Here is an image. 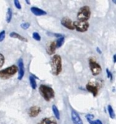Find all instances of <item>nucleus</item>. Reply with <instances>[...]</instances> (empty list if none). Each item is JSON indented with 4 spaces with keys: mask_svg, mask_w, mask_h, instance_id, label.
I'll list each match as a JSON object with an SVG mask.
<instances>
[{
    "mask_svg": "<svg viewBox=\"0 0 116 124\" xmlns=\"http://www.w3.org/2000/svg\"><path fill=\"white\" fill-rule=\"evenodd\" d=\"M32 37L34 40L37 41H41V36L39 35V33L38 32H33L32 34Z\"/></svg>",
    "mask_w": 116,
    "mask_h": 124,
    "instance_id": "nucleus-21",
    "label": "nucleus"
},
{
    "mask_svg": "<svg viewBox=\"0 0 116 124\" xmlns=\"http://www.w3.org/2000/svg\"><path fill=\"white\" fill-rule=\"evenodd\" d=\"M25 2H26L28 4H31V3H30V1H25Z\"/></svg>",
    "mask_w": 116,
    "mask_h": 124,
    "instance_id": "nucleus-31",
    "label": "nucleus"
},
{
    "mask_svg": "<svg viewBox=\"0 0 116 124\" xmlns=\"http://www.w3.org/2000/svg\"><path fill=\"white\" fill-rule=\"evenodd\" d=\"M86 118L88 121H93V118H94V116L92 115V114H87L86 116Z\"/></svg>",
    "mask_w": 116,
    "mask_h": 124,
    "instance_id": "nucleus-27",
    "label": "nucleus"
},
{
    "mask_svg": "<svg viewBox=\"0 0 116 124\" xmlns=\"http://www.w3.org/2000/svg\"><path fill=\"white\" fill-rule=\"evenodd\" d=\"M30 26H31V24L29 23H23L20 24V27L24 30H27Z\"/></svg>",
    "mask_w": 116,
    "mask_h": 124,
    "instance_id": "nucleus-22",
    "label": "nucleus"
},
{
    "mask_svg": "<svg viewBox=\"0 0 116 124\" xmlns=\"http://www.w3.org/2000/svg\"><path fill=\"white\" fill-rule=\"evenodd\" d=\"M5 36H6V31L4 30L1 31L0 32V42L4 41V39H5Z\"/></svg>",
    "mask_w": 116,
    "mask_h": 124,
    "instance_id": "nucleus-24",
    "label": "nucleus"
},
{
    "mask_svg": "<svg viewBox=\"0 0 116 124\" xmlns=\"http://www.w3.org/2000/svg\"><path fill=\"white\" fill-rule=\"evenodd\" d=\"M61 24H62V26L68 28V30H71V31L75 30L74 25H73V21H72V20H70L68 17H64L62 18Z\"/></svg>",
    "mask_w": 116,
    "mask_h": 124,
    "instance_id": "nucleus-8",
    "label": "nucleus"
},
{
    "mask_svg": "<svg viewBox=\"0 0 116 124\" xmlns=\"http://www.w3.org/2000/svg\"><path fill=\"white\" fill-rule=\"evenodd\" d=\"M18 71L17 66L13 65L7 67L3 70H0V78L1 79H9L14 76Z\"/></svg>",
    "mask_w": 116,
    "mask_h": 124,
    "instance_id": "nucleus-3",
    "label": "nucleus"
},
{
    "mask_svg": "<svg viewBox=\"0 0 116 124\" xmlns=\"http://www.w3.org/2000/svg\"><path fill=\"white\" fill-rule=\"evenodd\" d=\"M12 18V10L10 7L7 9V13H6V21L7 23H9Z\"/></svg>",
    "mask_w": 116,
    "mask_h": 124,
    "instance_id": "nucleus-16",
    "label": "nucleus"
},
{
    "mask_svg": "<svg viewBox=\"0 0 116 124\" xmlns=\"http://www.w3.org/2000/svg\"><path fill=\"white\" fill-rule=\"evenodd\" d=\"M4 62H5L4 56L1 53H0V68H2V66L4 65Z\"/></svg>",
    "mask_w": 116,
    "mask_h": 124,
    "instance_id": "nucleus-23",
    "label": "nucleus"
},
{
    "mask_svg": "<svg viewBox=\"0 0 116 124\" xmlns=\"http://www.w3.org/2000/svg\"><path fill=\"white\" fill-rule=\"evenodd\" d=\"M38 124H57L56 121L52 118H43Z\"/></svg>",
    "mask_w": 116,
    "mask_h": 124,
    "instance_id": "nucleus-14",
    "label": "nucleus"
},
{
    "mask_svg": "<svg viewBox=\"0 0 116 124\" xmlns=\"http://www.w3.org/2000/svg\"><path fill=\"white\" fill-rule=\"evenodd\" d=\"M94 124H102V121H100V120H95V121H94Z\"/></svg>",
    "mask_w": 116,
    "mask_h": 124,
    "instance_id": "nucleus-28",
    "label": "nucleus"
},
{
    "mask_svg": "<svg viewBox=\"0 0 116 124\" xmlns=\"http://www.w3.org/2000/svg\"><path fill=\"white\" fill-rule=\"evenodd\" d=\"M113 2L114 4H116V1H113Z\"/></svg>",
    "mask_w": 116,
    "mask_h": 124,
    "instance_id": "nucleus-32",
    "label": "nucleus"
},
{
    "mask_svg": "<svg viewBox=\"0 0 116 124\" xmlns=\"http://www.w3.org/2000/svg\"><path fill=\"white\" fill-rule=\"evenodd\" d=\"M108 113H109V116H110V118L114 119L116 118V114H115L114 110H113V107L111 105L108 106Z\"/></svg>",
    "mask_w": 116,
    "mask_h": 124,
    "instance_id": "nucleus-20",
    "label": "nucleus"
},
{
    "mask_svg": "<svg viewBox=\"0 0 116 124\" xmlns=\"http://www.w3.org/2000/svg\"><path fill=\"white\" fill-rule=\"evenodd\" d=\"M57 49V46H56V43L55 41H53V42H51L49 46H48V54H52L55 52V50Z\"/></svg>",
    "mask_w": 116,
    "mask_h": 124,
    "instance_id": "nucleus-15",
    "label": "nucleus"
},
{
    "mask_svg": "<svg viewBox=\"0 0 116 124\" xmlns=\"http://www.w3.org/2000/svg\"><path fill=\"white\" fill-rule=\"evenodd\" d=\"M91 17V9L89 6H84L81 7L77 13L78 20L81 21H88Z\"/></svg>",
    "mask_w": 116,
    "mask_h": 124,
    "instance_id": "nucleus-4",
    "label": "nucleus"
},
{
    "mask_svg": "<svg viewBox=\"0 0 116 124\" xmlns=\"http://www.w3.org/2000/svg\"><path fill=\"white\" fill-rule=\"evenodd\" d=\"M74 28L78 31V32H86L88 31L89 28V23L88 21H81V20H76L73 22Z\"/></svg>",
    "mask_w": 116,
    "mask_h": 124,
    "instance_id": "nucleus-6",
    "label": "nucleus"
},
{
    "mask_svg": "<svg viewBox=\"0 0 116 124\" xmlns=\"http://www.w3.org/2000/svg\"><path fill=\"white\" fill-rule=\"evenodd\" d=\"M14 4H15V7H16L17 9H21L22 6H21V4H20V2L18 0H15V1H14Z\"/></svg>",
    "mask_w": 116,
    "mask_h": 124,
    "instance_id": "nucleus-25",
    "label": "nucleus"
},
{
    "mask_svg": "<svg viewBox=\"0 0 116 124\" xmlns=\"http://www.w3.org/2000/svg\"><path fill=\"white\" fill-rule=\"evenodd\" d=\"M89 64L90 70H91L93 76H97L101 73L102 67L95 60H94L93 58H90L89 61Z\"/></svg>",
    "mask_w": 116,
    "mask_h": 124,
    "instance_id": "nucleus-5",
    "label": "nucleus"
},
{
    "mask_svg": "<svg viewBox=\"0 0 116 124\" xmlns=\"http://www.w3.org/2000/svg\"><path fill=\"white\" fill-rule=\"evenodd\" d=\"M52 109V112H53V113H54L55 118H56L57 119L60 120V111H59L58 108H57V106H56L55 105H53Z\"/></svg>",
    "mask_w": 116,
    "mask_h": 124,
    "instance_id": "nucleus-19",
    "label": "nucleus"
},
{
    "mask_svg": "<svg viewBox=\"0 0 116 124\" xmlns=\"http://www.w3.org/2000/svg\"><path fill=\"white\" fill-rule=\"evenodd\" d=\"M64 42H65V36L62 35V36L59 37V38L57 39V40L55 41L57 48H60V47L63 45Z\"/></svg>",
    "mask_w": 116,
    "mask_h": 124,
    "instance_id": "nucleus-17",
    "label": "nucleus"
},
{
    "mask_svg": "<svg viewBox=\"0 0 116 124\" xmlns=\"http://www.w3.org/2000/svg\"><path fill=\"white\" fill-rule=\"evenodd\" d=\"M106 73H107V75H108V78H110V79L112 81V80H113V75H112V73L109 70L108 68L106 69Z\"/></svg>",
    "mask_w": 116,
    "mask_h": 124,
    "instance_id": "nucleus-26",
    "label": "nucleus"
},
{
    "mask_svg": "<svg viewBox=\"0 0 116 124\" xmlns=\"http://www.w3.org/2000/svg\"><path fill=\"white\" fill-rule=\"evenodd\" d=\"M39 93L41 94V96L47 102L50 101L51 100H52L54 97V91L52 88L42 84L39 86Z\"/></svg>",
    "mask_w": 116,
    "mask_h": 124,
    "instance_id": "nucleus-2",
    "label": "nucleus"
},
{
    "mask_svg": "<svg viewBox=\"0 0 116 124\" xmlns=\"http://www.w3.org/2000/svg\"><path fill=\"white\" fill-rule=\"evenodd\" d=\"M29 82H30V85H31V88L33 89H36L37 87V84H36V81L35 78L33 76H29Z\"/></svg>",
    "mask_w": 116,
    "mask_h": 124,
    "instance_id": "nucleus-18",
    "label": "nucleus"
},
{
    "mask_svg": "<svg viewBox=\"0 0 116 124\" xmlns=\"http://www.w3.org/2000/svg\"><path fill=\"white\" fill-rule=\"evenodd\" d=\"M17 68H18L17 79L19 81H21L25 75V66H24V62L22 58H20L17 60Z\"/></svg>",
    "mask_w": 116,
    "mask_h": 124,
    "instance_id": "nucleus-7",
    "label": "nucleus"
},
{
    "mask_svg": "<svg viewBox=\"0 0 116 124\" xmlns=\"http://www.w3.org/2000/svg\"><path fill=\"white\" fill-rule=\"evenodd\" d=\"M9 36L12 37V38H14V39H19L21 41H25V42L28 41V39L26 38H25L24 36H23L22 35H20V34H19V33H17L16 32H11L9 33Z\"/></svg>",
    "mask_w": 116,
    "mask_h": 124,
    "instance_id": "nucleus-13",
    "label": "nucleus"
},
{
    "mask_svg": "<svg viewBox=\"0 0 116 124\" xmlns=\"http://www.w3.org/2000/svg\"><path fill=\"white\" fill-rule=\"evenodd\" d=\"M86 89L89 92H91L94 97H97L98 93H99V89H98V86L97 85H95L94 84H92V83H89L86 84Z\"/></svg>",
    "mask_w": 116,
    "mask_h": 124,
    "instance_id": "nucleus-9",
    "label": "nucleus"
},
{
    "mask_svg": "<svg viewBox=\"0 0 116 124\" xmlns=\"http://www.w3.org/2000/svg\"><path fill=\"white\" fill-rule=\"evenodd\" d=\"M71 119L73 124H84V122L81 118L79 114L74 110H72L71 111Z\"/></svg>",
    "mask_w": 116,
    "mask_h": 124,
    "instance_id": "nucleus-10",
    "label": "nucleus"
},
{
    "mask_svg": "<svg viewBox=\"0 0 116 124\" xmlns=\"http://www.w3.org/2000/svg\"><path fill=\"white\" fill-rule=\"evenodd\" d=\"M31 11L33 15H36V16H43V15H46V12H45L44 10H43L40 8L36 7H32L31 8Z\"/></svg>",
    "mask_w": 116,
    "mask_h": 124,
    "instance_id": "nucleus-12",
    "label": "nucleus"
},
{
    "mask_svg": "<svg viewBox=\"0 0 116 124\" xmlns=\"http://www.w3.org/2000/svg\"><path fill=\"white\" fill-rule=\"evenodd\" d=\"M96 50H97V52L99 54H102V51L100 50V48H98V47H97V48L96 49Z\"/></svg>",
    "mask_w": 116,
    "mask_h": 124,
    "instance_id": "nucleus-29",
    "label": "nucleus"
},
{
    "mask_svg": "<svg viewBox=\"0 0 116 124\" xmlns=\"http://www.w3.org/2000/svg\"><path fill=\"white\" fill-rule=\"evenodd\" d=\"M113 62L114 63H116V54L113 55Z\"/></svg>",
    "mask_w": 116,
    "mask_h": 124,
    "instance_id": "nucleus-30",
    "label": "nucleus"
},
{
    "mask_svg": "<svg viewBox=\"0 0 116 124\" xmlns=\"http://www.w3.org/2000/svg\"><path fill=\"white\" fill-rule=\"evenodd\" d=\"M41 111V110L40 107H39V106H32L29 109L28 115L31 118H36L39 115Z\"/></svg>",
    "mask_w": 116,
    "mask_h": 124,
    "instance_id": "nucleus-11",
    "label": "nucleus"
},
{
    "mask_svg": "<svg viewBox=\"0 0 116 124\" xmlns=\"http://www.w3.org/2000/svg\"><path fill=\"white\" fill-rule=\"evenodd\" d=\"M51 67L52 73L54 76H59L62 72V58L59 54H54L51 60Z\"/></svg>",
    "mask_w": 116,
    "mask_h": 124,
    "instance_id": "nucleus-1",
    "label": "nucleus"
}]
</instances>
